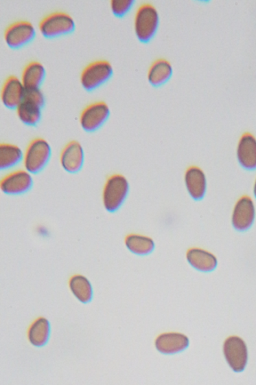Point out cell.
<instances>
[{
  "label": "cell",
  "instance_id": "obj_23",
  "mask_svg": "<svg viewBox=\"0 0 256 385\" xmlns=\"http://www.w3.org/2000/svg\"><path fill=\"white\" fill-rule=\"evenodd\" d=\"M30 342L36 347L45 346L50 336V324L45 318H39L29 330Z\"/></svg>",
  "mask_w": 256,
  "mask_h": 385
},
{
  "label": "cell",
  "instance_id": "obj_15",
  "mask_svg": "<svg viewBox=\"0 0 256 385\" xmlns=\"http://www.w3.org/2000/svg\"><path fill=\"white\" fill-rule=\"evenodd\" d=\"M189 341L185 335L169 333L160 335L156 340V349L164 355H174L189 347Z\"/></svg>",
  "mask_w": 256,
  "mask_h": 385
},
{
  "label": "cell",
  "instance_id": "obj_6",
  "mask_svg": "<svg viewBox=\"0 0 256 385\" xmlns=\"http://www.w3.org/2000/svg\"><path fill=\"white\" fill-rule=\"evenodd\" d=\"M110 114V108L106 102H94L83 109L80 115L79 122L86 132L97 131L107 122Z\"/></svg>",
  "mask_w": 256,
  "mask_h": 385
},
{
  "label": "cell",
  "instance_id": "obj_11",
  "mask_svg": "<svg viewBox=\"0 0 256 385\" xmlns=\"http://www.w3.org/2000/svg\"><path fill=\"white\" fill-rule=\"evenodd\" d=\"M84 163V151L82 144L73 140L68 142L60 154V164L64 170L76 173L82 170Z\"/></svg>",
  "mask_w": 256,
  "mask_h": 385
},
{
  "label": "cell",
  "instance_id": "obj_16",
  "mask_svg": "<svg viewBox=\"0 0 256 385\" xmlns=\"http://www.w3.org/2000/svg\"><path fill=\"white\" fill-rule=\"evenodd\" d=\"M187 261L191 267L202 272H213L218 265L217 256L199 248H190L187 253Z\"/></svg>",
  "mask_w": 256,
  "mask_h": 385
},
{
  "label": "cell",
  "instance_id": "obj_22",
  "mask_svg": "<svg viewBox=\"0 0 256 385\" xmlns=\"http://www.w3.org/2000/svg\"><path fill=\"white\" fill-rule=\"evenodd\" d=\"M22 150L16 144L1 143L0 144V168L1 170H10L19 164L23 160Z\"/></svg>",
  "mask_w": 256,
  "mask_h": 385
},
{
  "label": "cell",
  "instance_id": "obj_5",
  "mask_svg": "<svg viewBox=\"0 0 256 385\" xmlns=\"http://www.w3.org/2000/svg\"><path fill=\"white\" fill-rule=\"evenodd\" d=\"M114 69L110 62L105 60L93 61L82 70L80 81L87 91H92L108 81Z\"/></svg>",
  "mask_w": 256,
  "mask_h": 385
},
{
  "label": "cell",
  "instance_id": "obj_18",
  "mask_svg": "<svg viewBox=\"0 0 256 385\" xmlns=\"http://www.w3.org/2000/svg\"><path fill=\"white\" fill-rule=\"evenodd\" d=\"M43 109L38 102L25 96L20 105L16 109V112L22 123L34 126L41 120Z\"/></svg>",
  "mask_w": 256,
  "mask_h": 385
},
{
  "label": "cell",
  "instance_id": "obj_12",
  "mask_svg": "<svg viewBox=\"0 0 256 385\" xmlns=\"http://www.w3.org/2000/svg\"><path fill=\"white\" fill-rule=\"evenodd\" d=\"M25 87L17 76L8 77L1 89V100L3 105L10 109H17L25 98Z\"/></svg>",
  "mask_w": 256,
  "mask_h": 385
},
{
  "label": "cell",
  "instance_id": "obj_1",
  "mask_svg": "<svg viewBox=\"0 0 256 385\" xmlns=\"http://www.w3.org/2000/svg\"><path fill=\"white\" fill-rule=\"evenodd\" d=\"M159 26V14L150 3H143L135 12V33L142 43H148L154 37Z\"/></svg>",
  "mask_w": 256,
  "mask_h": 385
},
{
  "label": "cell",
  "instance_id": "obj_19",
  "mask_svg": "<svg viewBox=\"0 0 256 385\" xmlns=\"http://www.w3.org/2000/svg\"><path fill=\"white\" fill-rule=\"evenodd\" d=\"M173 74L171 63L165 59H158L151 64L148 72L150 85L158 87L166 83Z\"/></svg>",
  "mask_w": 256,
  "mask_h": 385
},
{
  "label": "cell",
  "instance_id": "obj_7",
  "mask_svg": "<svg viewBox=\"0 0 256 385\" xmlns=\"http://www.w3.org/2000/svg\"><path fill=\"white\" fill-rule=\"evenodd\" d=\"M224 355L227 363L235 373L245 370L248 361V351L244 341L238 336H230L224 343Z\"/></svg>",
  "mask_w": 256,
  "mask_h": 385
},
{
  "label": "cell",
  "instance_id": "obj_9",
  "mask_svg": "<svg viewBox=\"0 0 256 385\" xmlns=\"http://www.w3.org/2000/svg\"><path fill=\"white\" fill-rule=\"evenodd\" d=\"M255 219V206L253 200L247 196L237 200L231 215V223L239 232H244L253 226Z\"/></svg>",
  "mask_w": 256,
  "mask_h": 385
},
{
  "label": "cell",
  "instance_id": "obj_4",
  "mask_svg": "<svg viewBox=\"0 0 256 385\" xmlns=\"http://www.w3.org/2000/svg\"><path fill=\"white\" fill-rule=\"evenodd\" d=\"M38 29L45 38H56L67 35L75 29V21L64 12H54L47 14L39 22Z\"/></svg>",
  "mask_w": 256,
  "mask_h": 385
},
{
  "label": "cell",
  "instance_id": "obj_14",
  "mask_svg": "<svg viewBox=\"0 0 256 385\" xmlns=\"http://www.w3.org/2000/svg\"><path fill=\"white\" fill-rule=\"evenodd\" d=\"M185 186L189 196L195 200H201L206 195L207 178L204 171L198 166L188 168L184 177Z\"/></svg>",
  "mask_w": 256,
  "mask_h": 385
},
{
  "label": "cell",
  "instance_id": "obj_17",
  "mask_svg": "<svg viewBox=\"0 0 256 385\" xmlns=\"http://www.w3.org/2000/svg\"><path fill=\"white\" fill-rule=\"evenodd\" d=\"M45 76L46 69L43 64L38 61H31L23 68L21 80L25 89H40Z\"/></svg>",
  "mask_w": 256,
  "mask_h": 385
},
{
  "label": "cell",
  "instance_id": "obj_24",
  "mask_svg": "<svg viewBox=\"0 0 256 385\" xmlns=\"http://www.w3.org/2000/svg\"><path fill=\"white\" fill-rule=\"evenodd\" d=\"M110 4L112 12L117 17H123L131 10L135 0H111Z\"/></svg>",
  "mask_w": 256,
  "mask_h": 385
},
{
  "label": "cell",
  "instance_id": "obj_13",
  "mask_svg": "<svg viewBox=\"0 0 256 385\" xmlns=\"http://www.w3.org/2000/svg\"><path fill=\"white\" fill-rule=\"evenodd\" d=\"M237 157L240 165L245 170H256V139L253 134L245 133L240 138Z\"/></svg>",
  "mask_w": 256,
  "mask_h": 385
},
{
  "label": "cell",
  "instance_id": "obj_20",
  "mask_svg": "<svg viewBox=\"0 0 256 385\" xmlns=\"http://www.w3.org/2000/svg\"><path fill=\"white\" fill-rule=\"evenodd\" d=\"M69 285L71 292L80 302L88 303L92 300L93 289L86 277L82 275H74L69 279Z\"/></svg>",
  "mask_w": 256,
  "mask_h": 385
},
{
  "label": "cell",
  "instance_id": "obj_8",
  "mask_svg": "<svg viewBox=\"0 0 256 385\" xmlns=\"http://www.w3.org/2000/svg\"><path fill=\"white\" fill-rule=\"evenodd\" d=\"M34 24L28 21H15L4 31V39L8 46L19 48L30 43L36 37Z\"/></svg>",
  "mask_w": 256,
  "mask_h": 385
},
{
  "label": "cell",
  "instance_id": "obj_3",
  "mask_svg": "<svg viewBox=\"0 0 256 385\" xmlns=\"http://www.w3.org/2000/svg\"><path fill=\"white\" fill-rule=\"evenodd\" d=\"M51 157V147L43 138L32 140L23 155V165L30 174H37L44 170Z\"/></svg>",
  "mask_w": 256,
  "mask_h": 385
},
{
  "label": "cell",
  "instance_id": "obj_25",
  "mask_svg": "<svg viewBox=\"0 0 256 385\" xmlns=\"http://www.w3.org/2000/svg\"><path fill=\"white\" fill-rule=\"evenodd\" d=\"M253 195H254L255 198L256 199V179L255 181L254 186H253Z\"/></svg>",
  "mask_w": 256,
  "mask_h": 385
},
{
  "label": "cell",
  "instance_id": "obj_21",
  "mask_svg": "<svg viewBox=\"0 0 256 385\" xmlns=\"http://www.w3.org/2000/svg\"><path fill=\"white\" fill-rule=\"evenodd\" d=\"M127 250L135 255L147 256L155 250V243L149 236L140 234H130L125 239Z\"/></svg>",
  "mask_w": 256,
  "mask_h": 385
},
{
  "label": "cell",
  "instance_id": "obj_10",
  "mask_svg": "<svg viewBox=\"0 0 256 385\" xmlns=\"http://www.w3.org/2000/svg\"><path fill=\"white\" fill-rule=\"evenodd\" d=\"M34 180L27 170H17L8 174L0 183L5 195L18 196L25 194L33 188Z\"/></svg>",
  "mask_w": 256,
  "mask_h": 385
},
{
  "label": "cell",
  "instance_id": "obj_2",
  "mask_svg": "<svg viewBox=\"0 0 256 385\" xmlns=\"http://www.w3.org/2000/svg\"><path fill=\"white\" fill-rule=\"evenodd\" d=\"M130 184L125 176L116 174L110 176L103 190V204L110 213L117 212L129 195Z\"/></svg>",
  "mask_w": 256,
  "mask_h": 385
}]
</instances>
